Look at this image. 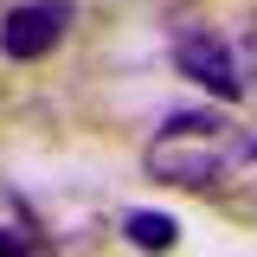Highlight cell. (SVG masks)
<instances>
[{
	"label": "cell",
	"instance_id": "obj_6",
	"mask_svg": "<svg viewBox=\"0 0 257 257\" xmlns=\"http://www.w3.org/2000/svg\"><path fill=\"white\" fill-rule=\"evenodd\" d=\"M32 244H39L32 231H13V225H0V251H32Z\"/></svg>",
	"mask_w": 257,
	"mask_h": 257
},
{
	"label": "cell",
	"instance_id": "obj_1",
	"mask_svg": "<svg viewBox=\"0 0 257 257\" xmlns=\"http://www.w3.org/2000/svg\"><path fill=\"white\" fill-rule=\"evenodd\" d=\"M238 155H244V148L225 135V122L212 109H187V116H167V122H161V135L148 142L142 167H148V180H161V187L206 193V187L225 180V167Z\"/></svg>",
	"mask_w": 257,
	"mask_h": 257
},
{
	"label": "cell",
	"instance_id": "obj_2",
	"mask_svg": "<svg viewBox=\"0 0 257 257\" xmlns=\"http://www.w3.org/2000/svg\"><path fill=\"white\" fill-rule=\"evenodd\" d=\"M174 64H180V77H193L212 96H244V64L231 52V39L219 26H206V20H187L174 32Z\"/></svg>",
	"mask_w": 257,
	"mask_h": 257
},
{
	"label": "cell",
	"instance_id": "obj_5",
	"mask_svg": "<svg viewBox=\"0 0 257 257\" xmlns=\"http://www.w3.org/2000/svg\"><path fill=\"white\" fill-rule=\"evenodd\" d=\"M238 64H244V96H257V26L244 32V58Z\"/></svg>",
	"mask_w": 257,
	"mask_h": 257
},
{
	"label": "cell",
	"instance_id": "obj_4",
	"mask_svg": "<svg viewBox=\"0 0 257 257\" xmlns=\"http://www.w3.org/2000/svg\"><path fill=\"white\" fill-rule=\"evenodd\" d=\"M122 238L142 244V251H167V244L180 238V225L167 219V212H122Z\"/></svg>",
	"mask_w": 257,
	"mask_h": 257
},
{
	"label": "cell",
	"instance_id": "obj_3",
	"mask_svg": "<svg viewBox=\"0 0 257 257\" xmlns=\"http://www.w3.org/2000/svg\"><path fill=\"white\" fill-rule=\"evenodd\" d=\"M71 26H77V0H20L0 20V52L13 64H32L45 52H58Z\"/></svg>",
	"mask_w": 257,
	"mask_h": 257
},
{
	"label": "cell",
	"instance_id": "obj_7",
	"mask_svg": "<svg viewBox=\"0 0 257 257\" xmlns=\"http://www.w3.org/2000/svg\"><path fill=\"white\" fill-rule=\"evenodd\" d=\"M251 161H257V142H251Z\"/></svg>",
	"mask_w": 257,
	"mask_h": 257
}]
</instances>
